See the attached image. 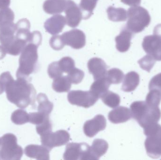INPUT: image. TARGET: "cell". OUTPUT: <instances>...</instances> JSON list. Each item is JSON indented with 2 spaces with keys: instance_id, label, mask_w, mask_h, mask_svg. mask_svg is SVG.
I'll return each mask as SVG.
<instances>
[{
  "instance_id": "cell-1",
  "label": "cell",
  "mask_w": 161,
  "mask_h": 160,
  "mask_svg": "<svg viewBox=\"0 0 161 160\" xmlns=\"http://www.w3.org/2000/svg\"><path fill=\"white\" fill-rule=\"evenodd\" d=\"M5 84V91L8 101L21 109L34 105L36 101V89L30 80L18 78L15 80L10 76Z\"/></svg>"
},
{
  "instance_id": "cell-2",
  "label": "cell",
  "mask_w": 161,
  "mask_h": 160,
  "mask_svg": "<svg viewBox=\"0 0 161 160\" xmlns=\"http://www.w3.org/2000/svg\"><path fill=\"white\" fill-rule=\"evenodd\" d=\"M42 41V36L40 32H32L31 40L23 50L19 59V67L16 73L17 78L29 80V75L36 70L38 60V48Z\"/></svg>"
},
{
  "instance_id": "cell-3",
  "label": "cell",
  "mask_w": 161,
  "mask_h": 160,
  "mask_svg": "<svg viewBox=\"0 0 161 160\" xmlns=\"http://www.w3.org/2000/svg\"><path fill=\"white\" fill-rule=\"evenodd\" d=\"M128 21L126 27L133 33H141L151 22L148 11L142 7H131L127 11Z\"/></svg>"
},
{
  "instance_id": "cell-4",
  "label": "cell",
  "mask_w": 161,
  "mask_h": 160,
  "mask_svg": "<svg viewBox=\"0 0 161 160\" xmlns=\"http://www.w3.org/2000/svg\"><path fill=\"white\" fill-rule=\"evenodd\" d=\"M17 138L12 133H6L1 138L0 159L19 160L23 155L21 147L17 143Z\"/></svg>"
},
{
  "instance_id": "cell-5",
  "label": "cell",
  "mask_w": 161,
  "mask_h": 160,
  "mask_svg": "<svg viewBox=\"0 0 161 160\" xmlns=\"http://www.w3.org/2000/svg\"><path fill=\"white\" fill-rule=\"evenodd\" d=\"M142 48L147 54L154 57L156 61H161V24L154 29V34L144 38Z\"/></svg>"
},
{
  "instance_id": "cell-6",
  "label": "cell",
  "mask_w": 161,
  "mask_h": 160,
  "mask_svg": "<svg viewBox=\"0 0 161 160\" xmlns=\"http://www.w3.org/2000/svg\"><path fill=\"white\" fill-rule=\"evenodd\" d=\"M41 136L42 144L51 150L54 147L65 145L70 140V134L67 131L60 130L55 132H47Z\"/></svg>"
},
{
  "instance_id": "cell-7",
  "label": "cell",
  "mask_w": 161,
  "mask_h": 160,
  "mask_svg": "<svg viewBox=\"0 0 161 160\" xmlns=\"http://www.w3.org/2000/svg\"><path fill=\"white\" fill-rule=\"evenodd\" d=\"M68 99L69 102L72 105L85 108L93 106L98 99L90 90H73L68 94Z\"/></svg>"
},
{
  "instance_id": "cell-8",
  "label": "cell",
  "mask_w": 161,
  "mask_h": 160,
  "mask_svg": "<svg viewBox=\"0 0 161 160\" xmlns=\"http://www.w3.org/2000/svg\"><path fill=\"white\" fill-rule=\"evenodd\" d=\"M64 45L70 46L75 49H82L86 44L85 34L79 29H73L65 32L61 35Z\"/></svg>"
},
{
  "instance_id": "cell-9",
  "label": "cell",
  "mask_w": 161,
  "mask_h": 160,
  "mask_svg": "<svg viewBox=\"0 0 161 160\" xmlns=\"http://www.w3.org/2000/svg\"><path fill=\"white\" fill-rule=\"evenodd\" d=\"M90 147L85 143L68 144L66 147L63 157L66 160H85V157Z\"/></svg>"
},
{
  "instance_id": "cell-10",
  "label": "cell",
  "mask_w": 161,
  "mask_h": 160,
  "mask_svg": "<svg viewBox=\"0 0 161 160\" xmlns=\"http://www.w3.org/2000/svg\"><path fill=\"white\" fill-rule=\"evenodd\" d=\"M106 126V118L102 115H97L93 119L85 122L83 126V132L87 137L92 138L99 132L104 130Z\"/></svg>"
},
{
  "instance_id": "cell-11",
  "label": "cell",
  "mask_w": 161,
  "mask_h": 160,
  "mask_svg": "<svg viewBox=\"0 0 161 160\" xmlns=\"http://www.w3.org/2000/svg\"><path fill=\"white\" fill-rule=\"evenodd\" d=\"M65 12L68 26L72 28L78 26L82 19V13L79 7L74 1L68 0Z\"/></svg>"
},
{
  "instance_id": "cell-12",
  "label": "cell",
  "mask_w": 161,
  "mask_h": 160,
  "mask_svg": "<svg viewBox=\"0 0 161 160\" xmlns=\"http://www.w3.org/2000/svg\"><path fill=\"white\" fill-rule=\"evenodd\" d=\"M87 66L89 72L93 75L95 80L106 77L108 66L101 58H91L88 61Z\"/></svg>"
},
{
  "instance_id": "cell-13",
  "label": "cell",
  "mask_w": 161,
  "mask_h": 160,
  "mask_svg": "<svg viewBox=\"0 0 161 160\" xmlns=\"http://www.w3.org/2000/svg\"><path fill=\"white\" fill-rule=\"evenodd\" d=\"M67 23L66 18L61 15H55L44 23L46 31L52 35H57L62 32Z\"/></svg>"
},
{
  "instance_id": "cell-14",
  "label": "cell",
  "mask_w": 161,
  "mask_h": 160,
  "mask_svg": "<svg viewBox=\"0 0 161 160\" xmlns=\"http://www.w3.org/2000/svg\"><path fill=\"white\" fill-rule=\"evenodd\" d=\"M16 30V24L13 22L0 26V43L5 50L15 40Z\"/></svg>"
},
{
  "instance_id": "cell-15",
  "label": "cell",
  "mask_w": 161,
  "mask_h": 160,
  "mask_svg": "<svg viewBox=\"0 0 161 160\" xmlns=\"http://www.w3.org/2000/svg\"><path fill=\"white\" fill-rule=\"evenodd\" d=\"M161 117V111L158 107H151L148 105L138 122L144 128L151 124L158 123Z\"/></svg>"
},
{
  "instance_id": "cell-16",
  "label": "cell",
  "mask_w": 161,
  "mask_h": 160,
  "mask_svg": "<svg viewBox=\"0 0 161 160\" xmlns=\"http://www.w3.org/2000/svg\"><path fill=\"white\" fill-rule=\"evenodd\" d=\"M108 148V142L103 139H96L88 152L87 160H98L106 154Z\"/></svg>"
},
{
  "instance_id": "cell-17",
  "label": "cell",
  "mask_w": 161,
  "mask_h": 160,
  "mask_svg": "<svg viewBox=\"0 0 161 160\" xmlns=\"http://www.w3.org/2000/svg\"><path fill=\"white\" fill-rule=\"evenodd\" d=\"M50 150L44 146L29 145L25 148V155L28 157L37 160H50Z\"/></svg>"
},
{
  "instance_id": "cell-18",
  "label": "cell",
  "mask_w": 161,
  "mask_h": 160,
  "mask_svg": "<svg viewBox=\"0 0 161 160\" xmlns=\"http://www.w3.org/2000/svg\"><path fill=\"white\" fill-rule=\"evenodd\" d=\"M133 33L126 27L121 30L120 34L115 37L116 48L118 51L121 53L126 52L129 49L131 44V39Z\"/></svg>"
},
{
  "instance_id": "cell-19",
  "label": "cell",
  "mask_w": 161,
  "mask_h": 160,
  "mask_svg": "<svg viewBox=\"0 0 161 160\" xmlns=\"http://www.w3.org/2000/svg\"><path fill=\"white\" fill-rule=\"evenodd\" d=\"M131 117V112L126 107L120 106L111 111L108 114L109 120L113 124L124 123Z\"/></svg>"
},
{
  "instance_id": "cell-20",
  "label": "cell",
  "mask_w": 161,
  "mask_h": 160,
  "mask_svg": "<svg viewBox=\"0 0 161 160\" xmlns=\"http://www.w3.org/2000/svg\"><path fill=\"white\" fill-rule=\"evenodd\" d=\"M147 155L152 158H159L161 157V136L147 137L145 142Z\"/></svg>"
},
{
  "instance_id": "cell-21",
  "label": "cell",
  "mask_w": 161,
  "mask_h": 160,
  "mask_svg": "<svg viewBox=\"0 0 161 160\" xmlns=\"http://www.w3.org/2000/svg\"><path fill=\"white\" fill-rule=\"evenodd\" d=\"M68 2V0H46L43 3V10L48 14H59L65 11Z\"/></svg>"
},
{
  "instance_id": "cell-22",
  "label": "cell",
  "mask_w": 161,
  "mask_h": 160,
  "mask_svg": "<svg viewBox=\"0 0 161 160\" xmlns=\"http://www.w3.org/2000/svg\"><path fill=\"white\" fill-rule=\"evenodd\" d=\"M111 83L107 77H105L95 80L90 88V91L98 99L108 90Z\"/></svg>"
},
{
  "instance_id": "cell-23",
  "label": "cell",
  "mask_w": 161,
  "mask_h": 160,
  "mask_svg": "<svg viewBox=\"0 0 161 160\" xmlns=\"http://www.w3.org/2000/svg\"><path fill=\"white\" fill-rule=\"evenodd\" d=\"M140 83V76L135 71H130L125 76L122 89L126 92L135 90Z\"/></svg>"
},
{
  "instance_id": "cell-24",
  "label": "cell",
  "mask_w": 161,
  "mask_h": 160,
  "mask_svg": "<svg viewBox=\"0 0 161 160\" xmlns=\"http://www.w3.org/2000/svg\"><path fill=\"white\" fill-rule=\"evenodd\" d=\"M108 18L110 20L113 22L125 21L127 18V12L122 8L114 7L110 6L107 10Z\"/></svg>"
},
{
  "instance_id": "cell-25",
  "label": "cell",
  "mask_w": 161,
  "mask_h": 160,
  "mask_svg": "<svg viewBox=\"0 0 161 160\" xmlns=\"http://www.w3.org/2000/svg\"><path fill=\"white\" fill-rule=\"evenodd\" d=\"M71 87V83L68 76L58 77L54 80L53 83V88L58 93L68 92Z\"/></svg>"
},
{
  "instance_id": "cell-26",
  "label": "cell",
  "mask_w": 161,
  "mask_h": 160,
  "mask_svg": "<svg viewBox=\"0 0 161 160\" xmlns=\"http://www.w3.org/2000/svg\"><path fill=\"white\" fill-rule=\"evenodd\" d=\"M38 103V111L42 113L50 115L53 109V104L49 101L47 96L45 94L40 93L36 98Z\"/></svg>"
},
{
  "instance_id": "cell-27",
  "label": "cell",
  "mask_w": 161,
  "mask_h": 160,
  "mask_svg": "<svg viewBox=\"0 0 161 160\" xmlns=\"http://www.w3.org/2000/svg\"><path fill=\"white\" fill-rule=\"evenodd\" d=\"M98 0H80L79 8L82 15V19H87L92 14Z\"/></svg>"
},
{
  "instance_id": "cell-28",
  "label": "cell",
  "mask_w": 161,
  "mask_h": 160,
  "mask_svg": "<svg viewBox=\"0 0 161 160\" xmlns=\"http://www.w3.org/2000/svg\"><path fill=\"white\" fill-rule=\"evenodd\" d=\"M101 98L105 105L111 108H115L119 106L121 101L119 95L110 91H107Z\"/></svg>"
},
{
  "instance_id": "cell-29",
  "label": "cell",
  "mask_w": 161,
  "mask_h": 160,
  "mask_svg": "<svg viewBox=\"0 0 161 160\" xmlns=\"http://www.w3.org/2000/svg\"><path fill=\"white\" fill-rule=\"evenodd\" d=\"M29 115V122L36 126H41L51 122L50 119V115L42 113L39 111L31 113Z\"/></svg>"
},
{
  "instance_id": "cell-30",
  "label": "cell",
  "mask_w": 161,
  "mask_h": 160,
  "mask_svg": "<svg viewBox=\"0 0 161 160\" xmlns=\"http://www.w3.org/2000/svg\"><path fill=\"white\" fill-rule=\"evenodd\" d=\"M11 121L17 125H22L29 122V115L23 110H17L11 115Z\"/></svg>"
},
{
  "instance_id": "cell-31",
  "label": "cell",
  "mask_w": 161,
  "mask_h": 160,
  "mask_svg": "<svg viewBox=\"0 0 161 160\" xmlns=\"http://www.w3.org/2000/svg\"><path fill=\"white\" fill-rule=\"evenodd\" d=\"M161 100V91L158 89H152L147 94L146 102L151 107H158Z\"/></svg>"
},
{
  "instance_id": "cell-32",
  "label": "cell",
  "mask_w": 161,
  "mask_h": 160,
  "mask_svg": "<svg viewBox=\"0 0 161 160\" xmlns=\"http://www.w3.org/2000/svg\"><path fill=\"white\" fill-rule=\"evenodd\" d=\"M106 77L111 84H118L121 83L124 78V74L121 70L113 68L107 71Z\"/></svg>"
},
{
  "instance_id": "cell-33",
  "label": "cell",
  "mask_w": 161,
  "mask_h": 160,
  "mask_svg": "<svg viewBox=\"0 0 161 160\" xmlns=\"http://www.w3.org/2000/svg\"><path fill=\"white\" fill-rule=\"evenodd\" d=\"M156 59L150 54H147L138 61L140 67L144 70L149 72L156 63Z\"/></svg>"
},
{
  "instance_id": "cell-34",
  "label": "cell",
  "mask_w": 161,
  "mask_h": 160,
  "mask_svg": "<svg viewBox=\"0 0 161 160\" xmlns=\"http://www.w3.org/2000/svg\"><path fill=\"white\" fill-rule=\"evenodd\" d=\"M58 65L63 72L69 73L72 70L75 68L74 60L69 56L61 58L58 62Z\"/></svg>"
},
{
  "instance_id": "cell-35",
  "label": "cell",
  "mask_w": 161,
  "mask_h": 160,
  "mask_svg": "<svg viewBox=\"0 0 161 160\" xmlns=\"http://www.w3.org/2000/svg\"><path fill=\"white\" fill-rule=\"evenodd\" d=\"M67 76L71 83L78 84L83 80L84 73L79 69L74 68L68 73Z\"/></svg>"
},
{
  "instance_id": "cell-36",
  "label": "cell",
  "mask_w": 161,
  "mask_h": 160,
  "mask_svg": "<svg viewBox=\"0 0 161 160\" xmlns=\"http://www.w3.org/2000/svg\"><path fill=\"white\" fill-rule=\"evenodd\" d=\"M15 18L14 12L10 8L0 9V26L3 24L13 22Z\"/></svg>"
},
{
  "instance_id": "cell-37",
  "label": "cell",
  "mask_w": 161,
  "mask_h": 160,
  "mask_svg": "<svg viewBox=\"0 0 161 160\" xmlns=\"http://www.w3.org/2000/svg\"><path fill=\"white\" fill-rule=\"evenodd\" d=\"M144 129L145 135L147 137L161 136V126L158 123L149 125Z\"/></svg>"
},
{
  "instance_id": "cell-38",
  "label": "cell",
  "mask_w": 161,
  "mask_h": 160,
  "mask_svg": "<svg viewBox=\"0 0 161 160\" xmlns=\"http://www.w3.org/2000/svg\"><path fill=\"white\" fill-rule=\"evenodd\" d=\"M48 73L49 77L52 79H55L62 76L63 72L59 67L58 62H53L49 65Z\"/></svg>"
},
{
  "instance_id": "cell-39",
  "label": "cell",
  "mask_w": 161,
  "mask_h": 160,
  "mask_svg": "<svg viewBox=\"0 0 161 160\" xmlns=\"http://www.w3.org/2000/svg\"><path fill=\"white\" fill-rule=\"evenodd\" d=\"M51 47L55 50H60L64 48V44L62 42L61 35H56L51 38L50 40Z\"/></svg>"
},
{
  "instance_id": "cell-40",
  "label": "cell",
  "mask_w": 161,
  "mask_h": 160,
  "mask_svg": "<svg viewBox=\"0 0 161 160\" xmlns=\"http://www.w3.org/2000/svg\"><path fill=\"white\" fill-rule=\"evenodd\" d=\"M149 90L158 89L161 91V73L154 76L149 84Z\"/></svg>"
},
{
  "instance_id": "cell-41",
  "label": "cell",
  "mask_w": 161,
  "mask_h": 160,
  "mask_svg": "<svg viewBox=\"0 0 161 160\" xmlns=\"http://www.w3.org/2000/svg\"><path fill=\"white\" fill-rule=\"evenodd\" d=\"M122 3L131 7L137 6L141 3L142 0H121Z\"/></svg>"
},
{
  "instance_id": "cell-42",
  "label": "cell",
  "mask_w": 161,
  "mask_h": 160,
  "mask_svg": "<svg viewBox=\"0 0 161 160\" xmlns=\"http://www.w3.org/2000/svg\"><path fill=\"white\" fill-rule=\"evenodd\" d=\"M10 4V0H0V9L8 8Z\"/></svg>"
},
{
  "instance_id": "cell-43",
  "label": "cell",
  "mask_w": 161,
  "mask_h": 160,
  "mask_svg": "<svg viewBox=\"0 0 161 160\" xmlns=\"http://www.w3.org/2000/svg\"><path fill=\"white\" fill-rule=\"evenodd\" d=\"M7 52L5 48L3 46H0V60L4 58Z\"/></svg>"
},
{
  "instance_id": "cell-44",
  "label": "cell",
  "mask_w": 161,
  "mask_h": 160,
  "mask_svg": "<svg viewBox=\"0 0 161 160\" xmlns=\"http://www.w3.org/2000/svg\"><path fill=\"white\" fill-rule=\"evenodd\" d=\"M5 91V87L3 84L2 83V82L0 81V95L3 94Z\"/></svg>"
},
{
  "instance_id": "cell-45",
  "label": "cell",
  "mask_w": 161,
  "mask_h": 160,
  "mask_svg": "<svg viewBox=\"0 0 161 160\" xmlns=\"http://www.w3.org/2000/svg\"><path fill=\"white\" fill-rule=\"evenodd\" d=\"M0 144H1V139H0Z\"/></svg>"
}]
</instances>
